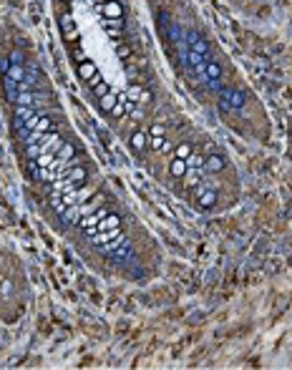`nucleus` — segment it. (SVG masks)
Returning a JSON list of instances; mask_svg holds the SVG:
<instances>
[{
    "label": "nucleus",
    "mask_w": 292,
    "mask_h": 370,
    "mask_svg": "<svg viewBox=\"0 0 292 370\" xmlns=\"http://www.w3.org/2000/svg\"><path fill=\"white\" fill-rule=\"evenodd\" d=\"M227 169V159L222 154H206L204 156V171H206V177L209 174H222Z\"/></svg>",
    "instance_id": "7ed1b4c3"
},
{
    "label": "nucleus",
    "mask_w": 292,
    "mask_h": 370,
    "mask_svg": "<svg viewBox=\"0 0 292 370\" xmlns=\"http://www.w3.org/2000/svg\"><path fill=\"white\" fill-rule=\"evenodd\" d=\"M129 144H131V149H134V154L136 156H144L149 151V134L146 131H134L131 134V139H129Z\"/></svg>",
    "instance_id": "39448f33"
},
{
    "label": "nucleus",
    "mask_w": 292,
    "mask_h": 370,
    "mask_svg": "<svg viewBox=\"0 0 292 370\" xmlns=\"http://www.w3.org/2000/svg\"><path fill=\"white\" fill-rule=\"evenodd\" d=\"M149 136H166V128H164V123H151V128H149Z\"/></svg>",
    "instance_id": "ddd939ff"
},
{
    "label": "nucleus",
    "mask_w": 292,
    "mask_h": 370,
    "mask_svg": "<svg viewBox=\"0 0 292 370\" xmlns=\"http://www.w3.org/2000/svg\"><path fill=\"white\" fill-rule=\"evenodd\" d=\"M76 73H78V78L88 83L91 78H96L98 76V68H96V63L91 61V58H84L81 63H76Z\"/></svg>",
    "instance_id": "0eeeda50"
},
{
    "label": "nucleus",
    "mask_w": 292,
    "mask_h": 370,
    "mask_svg": "<svg viewBox=\"0 0 292 370\" xmlns=\"http://www.w3.org/2000/svg\"><path fill=\"white\" fill-rule=\"evenodd\" d=\"M116 103H118V93L116 91H111V93H106V96L98 98V106H101L103 114H111V108H114Z\"/></svg>",
    "instance_id": "9d476101"
},
{
    "label": "nucleus",
    "mask_w": 292,
    "mask_h": 370,
    "mask_svg": "<svg viewBox=\"0 0 292 370\" xmlns=\"http://www.w3.org/2000/svg\"><path fill=\"white\" fill-rule=\"evenodd\" d=\"M91 5H101V3H106V0H88Z\"/></svg>",
    "instance_id": "2eb2a0df"
},
{
    "label": "nucleus",
    "mask_w": 292,
    "mask_h": 370,
    "mask_svg": "<svg viewBox=\"0 0 292 370\" xmlns=\"http://www.w3.org/2000/svg\"><path fill=\"white\" fill-rule=\"evenodd\" d=\"M60 3H73V0H60Z\"/></svg>",
    "instance_id": "dca6fc26"
},
{
    "label": "nucleus",
    "mask_w": 292,
    "mask_h": 370,
    "mask_svg": "<svg viewBox=\"0 0 292 370\" xmlns=\"http://www.w3.org/2000/svg\"><path fill=\"white\" fill-rule=\"evenodd\" d=\"M86 169L84 166H78V164H68V169H66V177L63 179H68L71 184L76 186V189H81V186L86 184Z\"/></svg>",
    "instance_id": "20e7f679"
},
{
    "label": "nucleus",
    "mask_w": 292,
    "mask_h": 370,
    "mask_svg": "<svg viewBox=\"0 0 292 370\" xmlns=\"http://www.w3.org/2000/svg\"><path fill=\"white\" fill-rule=\"evenodd\" d=\"M192 154H194V146H192L189 141H181V144H176V146H174V156H176V159H184V161H186Z\"/></svg>",
    "instance_id": "f8f14e48"
},
{
    "label": "nucleus",
    "mask_w": 292,
    "mask_h": 370,
    "mask_svg": "<svg viewBox=\"0 0 292 370\" xmlns=\"http://www.w3.org/2000/svg\"><path fill=\"white\" fill-rule=\"evenodd\" d=\"M186 169H189V166H186V161H184V159H176V156H174V159L169 161V174H172L174 179H184Z\"/></svg>",
    "instance_id": "1a4fd4ad"
},
{
    "label": "nucleus",
    "mask_w": 292,
    "mask_h": 370,
    "mask_svg": "<svg viewBox=\"0 0 292 370\" xmlns=\"http://www.w3.org/2000/svg\"><path fill=\"white\" fill-rule=\"evenodd\" d=\"M184 43H186V48H189V51H194V53H199V56L209 58V43H206V38L202 35V33L186 31V33H184Z\"/></svg>",
    "instance_id": "f03ea898"
},
{
    "label": "nucleus",
    "mask_w": 292,
    "mask_h": 370,
    "mask_svg": "<svg viewBox=\"0 0 292 370\" xmlns=\"http://www.w3.org/2000/svg\"><path fill=\"white\" fill-rule=\"evenodd\" d=\"M98 10H101V15H103V18H111V20L123 18V5H121L118 0H106V3H101V5H98Z\"/></svg>",
    "instance_id": "423d86ee"
},
{
    "label": "nucleus",
    "mask_w": 292,
    "mask_h": 370,
    "mask_svg": "<svg viewBox=\"0 0 292 370\" xmlns=\"http://www.w3.org/2000/svg\"><path fill=\"white\" fill-rule=\"evenodd\" d=\"M56 156L63 159V161H73V159H76V149H73V144L63 141V144L58 146V151H56Z\"/></svg>",
    "instance_id": "9b49d317"
},
{
    "label": "nucleus",
    "mask_w": 292,
    "mask_h": 370,
    "mask_svg": "<svg viewBox=\"0 0 292 370\" xmlns=\"http://www.w3.org/2000/svg\"><path fill=\"white\" fill-rule=\"evenodd\" d=\"M10 63H26V56H23V51H10Z\"/></svg>",
    "instance_id": "4468645a"
},
{
    "label": "nucleus",
    "mask_w": 292,
    "mask_h": 370,
    "mask_svg": "<svg viewBox=\"0 0 292 370\" xmlns=\"http://www.w3.org/2000/svg\"><path fill=\"white\" fill-rule=\"evenodd\" d=\"M26 76H28L26 63H10V66H8V71H5V78H10V81H15V83L26 81Z\"/></svg>",
    "instance_id": "6e6552de"
},
{
    "label": "nucleus",
    "mask_w": 292,
    "mask_h": 370,
    "mask_svg": "<svg viewBox=\"0 0 292 370\" xmlns=\"http://www.w3.org/2000/svg\"><path fill=\"white\" fill-rule=\"evenodd\" d=\"M219 103H222V108L242 111V108H244V103H247V96L239 91V89H232V86H222V89H219Z\"/></svg>",
    "instance_id": "f257e3e1"
}]
</instances>
